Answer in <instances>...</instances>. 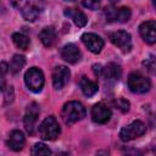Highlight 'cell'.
Segmentation results:
<instances>
[{
  "label": "cell",
  "instance_id": "cell-1",
  "mask_svg": "<svg viewBox=\"0 0 156 156\" xmlns=\"http://www.w3.org/2000/svg\"><path fill=\"white\" fill-rule=\"evenodd\" d=\"M11 2L27 21H35L45 6V0H11Z\"/></svg>",
  "mask_w": 156,
  "mask_h": 156
},
{
  "label": "cell",
  "instance_id": "cell-2",
  "mask_svg": "<svg viewBox=\"0 0 156 156\" xmlns=\"http://www.w3.org/2000/svg\"><path fill=\"white\" fill-rule=\"evenodd\" d=\"M61 117L66 124L76 123L85 117V107L79 101H68L62 107Z\"/></svg>",
  "mask_w": 156,
  "mask_h": 156
},
{
  "label": "cell",
  "instance_id": "cell-3",
  "mask_svg": "<svg viewBox=\"0 0 156 156\" xmlns=\"http://www.w3.org/2000/svg\"><path fill=\"white\" fill-rule=\"evenodd\" d=\"M60 126L54 116L46 117L39 126V135L43 140H55L60 135Z\"/></svg>",
  "mask_w": 156,
  "mask_h": 156
},
{
  "label": "cell",
  "instance_id": "cell-4",
  "mask_svg": "<svg viewBox=\"0 0 156 156\" xmlns=\"http://www.w3.org/2000/svg\"><path fill=\"white\" fill-rule=\"evenodd\" d=\"M24 82L33 93H39L44 85V74L38 67H30L24 74Z\"/></svg>",
  "mask_w": 156,
  "mask_h": 156
},
{
  "label": "cell",
  "instance_id": "cell-5",
  "mask_svg": "<svg viewBox=\"0 0 156 156\" xmlns=\"http://www.w3.org/2000/svg\"><path fill=\"white\" fill-rule=\"evenodd\" d=\"M145 132H146V126L141 121L136 119V121H133L130 124H128L121 129L119 138L122 141H130L133 139L141 136Z\"/></svg>",
  "mask_w": 156,
  "mask_h": 156
},
{
  "label": "cell",
  "instance_id": "cell-6",
  "mask_svg": "<svg viewBox=\"0 0 156 156\" xmlns=\"http://www.w3.org/2000/svg\"><path fill=\"white\" fill-rule=\"evenodd\" d=\"M128 87L133 93L141 94V93H146V91L150 90L151 82H150L149 78H146L141 73L133 72L128 77Z\"/></svg>",
  "mask_w": 156,
  "mask_h": 156
},
{
  "label": "cell",
  "instance_id": "cell-7",
  "mask_svg": "<svg viewBox=\"0 0 156 156\" xmlns=\"http://www.w3.org/2000/svg\"><path fill=\"white\" fill-rule=\"evenodd\" d=\"M39 106L33 102L30 104L28 107H27V111H26V115L23 117V124H24V128L29 133V134H33L34 133V128H35V124H37V121H38V116H39Z\"/></svg>",
  "mask_w": 156,
  "mask_h": 156
},
{
  "label": "cell",
  "instance_id": "cell-8",
  "mask_svg": "<svg viewBox=\"0 0 156 156\" xmlns=\"http://www.w3.org/2000/svg\"><path fill=\"white\" fill-rule=\"evenodd\" d=\"M110 39L123 52H128L132 49V38H130V34L126 30H117L111 33Z\"/></svg>",
  "mask_w": 156,
  "mask_h": 156
},
{
  "label": "cell",
  "instance_id": "cell-9",
  "mask_svg": "<svg viewBox=\"0 0 156 156\" xmlns=\"http://www.w3.org/2000/svg\"><path fill=\"white\" fill-rule=\"evenodd\" d=\"M106 15V20L108 22L116 21V22H121L124 23L127 21H129L132 12L129 7H119V9H115V7H107L105 11Z\"/></svg>",
  "mask_w": 156,
  "mask_h": 156
},
{
  "label": "cell",
  "instance_id": "cell-10",
  "mask_svg": "<svg viewBox=\"0 0 156 156\" xmlns=\"http://www.w3.org/2000/svg\"><path fill=\"white\" fill-rule=\"evenodd\" d=\"M111 116H112V112H111L110 107L107 105H105L104 102H98L91 108V118L96 123H100V124L107 123L110 121Z\"/></svg>",
  "mask_w": 156,
  "mask_h": 156
},
{
  "label": "cell",
  "instance_id": "cell-11",
  "mask_svg": "<svg viewBox=\"0 0 156 156\" xmlns=\"http://www.w3.org/2000/svg\"><path fill=\"white\" fill-rule=\"evenodd\" d=\"M71 72L66 66H57L52 71V85L55 89H62L69 80Z\"/></svg>",
  "mask_w": 156,
  "mask_h": 156
},
{
  "label": "cell",
  "instance_id": "cell-12",
  "mask_svg": "<svg viewBox=\"0 0 156 156\" xmlns=\"http://www.w3.org/2000/svg\"><path fill=\"white\" fill-rule=\"evenodd\" d=\"M82 41L88 48V50L91 51L93 54H99L102 50L105 44L101 37H99L95 33H84L82 35Z\"/></svg>",
  "mask_w": 156,
  "mask_h": 156
},
{
  "label": "cell",
  "instance_id": "cell-13",
  "mask_svg": "<svg viewBox=\"0 0 156 156\" xmlns=\"http://www.w3.org/2000/svg\"><path fill=\"white\" fill-rule=\"evenodd\" d=\"M139 32H140L141 38L147 44H155V41H156V23H155V21L143 22L139 27Z\"/></svg>",
  "mask_w": 156,
  "mask_h": 156
},
{
  "label": "cell",
  "instance_id": "cell-14",
  "mask_svg": "<svg viewBox=\"0 0 156 156\" xmlns=\"http://www.w3.org/2000/svg\"><path fill=\"white\" fill-rule=\"evenodd\" d=\"M60 54H61V57L68 63H77L82 57L80 50L76 44H66L61 49Z\"/></svg>",
  "mask_w": 156,
  "mask_h": 156
},
{
  "label": "cell",
  "instance_id": "cell-15",
  "mask_svg": "<svg viewBox=\"0 0 156 156\" xmlns=\"http://www.w3.org/2000/svg\"><path fill=\"white\" fill-rule=\"evenodd\" d=\"M26 143L24 135L21 130H12L7 139V146L13 151H20L23 149Z\"/></svg>",
  "mask_w": 156,
  "mask_h": 156
},
{
  "label": "cell",
  "instance_id": "cell-16",
  "mask_svg": "<svg viewBox=\"0 0 156 156\" xmlns=\"http://www.w3.org/2000/svg\"><path fill=\"white\" fill-rule=\"evenodd\" d=\"M104 77L107 79V80H112V82H116L119 79L121 74H122V69L121 67L117 65V63H113V62H110L106 65L105 68H102V72Z\"/></svg>",
  "mask_w": 156,
  "mask_h": 156
},
{
  "label": "cell",
  "instance_id": "cell-17",
  "mask_svg": "<svg viewBox=\"0 0 156 156\" xmlns=\"http://www.w3.org/2000/svg\"><path fill=\"white\" fill-rule=\"evenodd\" d=\"M39 38L41 40V43L50 48L55 43H56V39H57V35H56V30L54 29V27H45L41 29V32L39 33Z\"/></svg>",
  "mask_w": 156,
  "mask_h": 156
},
{
  "label": "cell",
  "instance_id": "cell-18",
  "mask_svg": "<svg viewBox=\"0 0 156 156\" xmlns=\"http://www.w3.org/2000/svg\"><path fill=\"white\" fill-rule=\"evenodd\" d=\"M63 13H65V16L69 17L74 22V24L78 26V27H84L88 22L87 16L82 11H78V10H74V9H66L63 11Z\"/></svg>",
  "mask_w": 156,
  "mask_h": 156
},
{
  "label": "cell",
  "instance_id": "cell-19",
  "mask_svg": "<svg viewBox=\"0 0 156 156\" xmlns=\"http://www.w3.org/2000/svg\"><path fill=\"white\" fill-rule=\"evenodd\" d=\"M79 87H80V89H82V91H83V94L85 96H93L94 94L98 93V89H99L98 84L95 82L88 79L87 77H82L80 78Z\"/></svg>",
  "mask_w": 156,
  "mask_h": 156
},
{
  "label": "cell",
  "instance_id": "cell-20",
  "mask_svg": "<svg viewBox=\"0 0 156 156\" xmlns=\"http://www.w3.org/2000/svg\"><path fill=\"white\" fill-rule=\"evenodd\" d=\"M12 40H13L15 45L17 48H20L21 50H27L29 48V44H30L29 38L23 33H13L12 34Z\"/></svg>",
  "mask_w": 156,
  "mask_h": 156
},
{
  "label": "cell",
  "instance_id": "cell-21",
  "mask_svg": "<svg viewBox=\"0 0 156 156\" xmlns=\"http://www.w3.org/2000/svg\"><path fill=\"white\" fill-rule=\"evenodd\" d=\"M24 63H26L24 56H22V55H13V57H12V60L10 62L9 69H10L11 73L16 74V73H18L22 69V67L24 66Z\"/></svg>",
  "mask_w": 156,
  "mask_h": 156
},
{
  "label": "cell",
  "instance_id": "cell-22",
  "mask_svg": "<svg viewBox=\"0 0 156 156\" xmlns=\"http://www.w3.org/2000/svg\"><path fill=\"white\" fill-rule=\"evenodd\" d=\"M50 154H51V150L43 143H37L32 149V155L41 156V155H50Z\"/></svg>",
  "mask_w": 156,
  "mask_h": 156
},
{
  "label": "cell",
  "instance_id": "cell-23",
  "mask_svg": "<svg viewBox=\"0 0 156 156\" xmlns=\"http://www.w3.org/2000/svg\"><path fill=\"white\" fill-rule=\"evenodd\" d=\"M9 71V66L6 62H0V90L5 88V76Z\"/></svg>",
  "mask_w": 156,
  "mask_h": 156
},
{
  "label": "cell",
  "instance_id": "cell-24",
  "mask_svg": "<svg viewBox=\"0 0 156 156\" xmlns=\"http://www.w3.org/2000/svg\"><path fill=\"white\" fill-rule=\"evenodd\" d=\"M83 5L90 10H98L100 6V0H83Z\"/></svg>",
  "mask_w": 156,
  "mask_h": 156
},
{
  "label": "cell",
  "instance_id": "cell-25",
  "mask_svg": "<svg viewBox=\"0 0 156 156\" xmlns=\"http://www.w3.org/2000/svg\"><path fill=\"white\" fill-rule=\"evenodd\" d=\"M118 106L123 112H127L129 110V102L127 100H124V99H119L118 100Z\"/></svg>",
  "mask_w": 156,
  "mask_h": 156
},
{
  "label": "cell",
  "instance_id": "cell-26",
  "mask_svg": "<svg viewBox=\"0 0 156 156\" xmlns=\"http://www.w3.org/2000/svg\"><path fill=\"white\" fill-rule=\"evenodd\" d=\"M93 68H94V73L95 74H101V72H102V68H101V66L100 65H94L93 66Z\"/></svg>",
  "mask_w": 156,
  "mask_h": 156
},
{
  "label": "cell",
  "instance_id": "cell-27",
  "mask_svg": "<svg viewBox=\"0 0 156 156\" xmlns=\"http://www.w3.org/2000/svg\"><path fill=\"white\" fill-rule=\"evenodd\" d=\"M118 1H121V0H110V2H112V4H116V2H118Z\"/></svg>",
  "mask_w": 156,
  "mask_h": 156
},
{
  "label": "cell",
  "instance_id": "cell-28",
  "mask_svg": "<svg viewBox=\"0 0 156 156\" xmlns=\"http://www.w3.org/2000/svg\"><path fill=\"white\" fill-rule=\"evenodd\" d=\"M66 1H76V0H66Z\"/></svg>",
  "mask_w": 156,
  "mask_h": 156
}]
</instances>
